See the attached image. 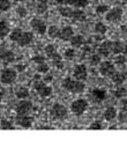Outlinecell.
<instances>
[{
  "label": "cell",
  "instance_id": "6da1fadb",
  "mask_svg": "<svg viewBox=\"0 0 127 148\" xmlns=\"http://www.w3.org/2000/svg\"><path fill=\"white\" fill-rule=\"evenodd\" d=\"M61 87L65 90L73 92V94H81L85 89L84 81H80V80L72 79V77H65L61 82Z\"/></svg>",
  "mask_w": 127,
  "mask_h": 148
},
{
  "label": "cell",
  "instance_id": "7a4b0ae2",
  "mask_svg": "<svg viewBox=\"0 0 127 148\" xmlns=\"http://www.w3.org/2000/svg\"><path fill=\"white\" fill-rule=\"evenodd\" d=\"M88 108H89V104L84 98H77V99L73 101L70 104V111L77 117L82 116L88 110Z\"/></svg>",
  "mask_w": 127,
  "mask_h": 148
},
{
  "label": "cell",
  "instance_id": "3957f363",
  "mask_svg": "<svg viewBox=\"0 0 127 148\" xmlns=\"http://www.w3.org/2000/svg\"><path fill=\"white\" fill-rule=\"evenodd\" d=\"M16 77H17V72L13 68H9V67H6L1 71L0 73V81L3 83V84H12L16 81Z\"/></svg>",
  "mask_w": 127,
  "mask_h": 148
},
{
  "label": "cell",
  "instance_id": "277c9868",
  "mask_svg": "<svg viewBox=\"0 0 127 148\" xmlns=\"http://www.w3.org/2000/svg\"><path fill=\"white\" fill-rule=\"evenodd\" d=\"M50 114L53 119H58V120H62L67 117V109L64 104L61 103H54L50 110Z\"/></svg>",
  "mask_w": 127,
  "mask_h": 148
},
{
  "label": "cell",
  "instance_id": "5b68a950",
  "mask_svg": "<svg viewBox=\"0 0 127 148\" xmlns=\"http://www.w3.org/2000/svg\"><path fill=\"white\" fill-rule=\"evenodd\" d=\"M122 15H124V12L121 7H113L112 9H109L105 13V20L110 23H118L121 21Z\"/></svg>",
  "mask_w": 127,
  "mask_h": 148
},
{
  "label": "cell",
  "instance_id": "8992f818",
  "mask_svg": "<svg viewBox=\"0 0 127 148\" xmlns=\"http://www.w3.org/2000/svg\"><path fill=\"white\" fill-rule=\"evenodd\" d=\"M33 88H35V90L38 92V95L40 96V97H43V98H45V97H50L51 95H52V87H50V86H47L44 81H42V80H36L35 82H33Z\"/></svg>",
  "mask_w": 127,
  "mask_h": 148
},
{
  "label": "cell",
  "instance_id": "52a82bcc",
  "mask_svg": "<svg viewBox=\"0 0 127 148\" xmlns=\"http://www.w3.org/2000/svg\"><path fill=\"white\" fill-rule=\"evenodd\" d=\"M30 27H31V29H32L35 32H37L38 35H44V34H46V30H47L46 23H45L43 20L37 18V17H33V18L30 21Z\"/></svg>",
  "mask_w": 127,
  "mask_h": 148
},
{
  "label": "cell",
  "instance_id": "ba28073f",
  "mask_svg": "<svg viewBox=\"0 0 127 148\" xmlns=\"http://www.w3.org/2000/svg\"><path fill=\"white\" fill-rule=\"evenodd\" d=\"M98 67H99V73L103 76H111L114 73V71H115L114 64L112 61H109V60L100 61Z\"/></svg>",
  "mask_w": 127,
  "mask_h": 148
},
{
  "label": "cell",
  "instance_id": "9c48e42d",
  "mask_svg": "<svg viewBox=\"0 0 127 148\" xmlns=\"http://www.w3.org/2000/svg\"><path fill=\"white\" fill-rule=\"evenodd\" d=\"M32 109H33V105L30 101L22 99L17 103L15 110H16V114H30Z\"/></svg>",
  "mask_w": 127,
  "mask_h": 148
},
{
  "label": "cell",
  "instance_id": "30bf717a",
  "mask_svg": "<svg viewBox=\"0 0 127 148\" xmlns=\"http://www.w3.org/2000/svg\"><path fill=\"white\" fill-rule=\"evenodd\" d=\"M73 75L74 79L80 80V81H85L88 79V68L84 64H79L74 67L73 71Z\"/></svg>",
  "mask_w": 127,
  "mask_h": 148
},
{
  "label": "cell",
  "instance_id": "8fae6325",
  "mask_svg": "<svg viewBox=\"0 0 127 148\" xmlns=\"http://www.w3.org/2000/svg\"><path fill=\"white\" fill-rule=\"evenodd\" d=\"M15 123L23 128H29L33 124V117L30 114H17L15 118Z\"/></svg>",
  "mask_w": 127,
  "mask_h": 148
},
{
  "label": "cell",
  "instance_id": "7c38bea8",
  "mask_svg": "<svg viewBox=\"0 0 127 148\" xmlns=\"http://www.w3.org/2000/svg\"><path fill=\"white\" fill-rule=\"evenodd\" d=\"M33 42V34L31 31H23L20 39L16 42L20 46H27Z\"/></svg>",
  "mask_w": 127,
  "mask_h": 148
},
{
  "label": "cell",
  "instance_id": "4fadbf2b",
  "mask_svg": "<svg viewBox=\"0 0 127 148\" xmlns=\"http://www.w3.org/2000/svg\"><path fill=\"white\" fill-rule=\"evenodd\" d=\"M98 54L105 58L111 54V40H103L98 45Z\"/></svg>",
  "mask_w": 127,
  "mask_h": 148
},
{
  "label": "cell",
  "instance_id": "5bb4252c",
  "mask_svg": "<svg viewBox=\"0 0 127 148\" xmlns=\"http://www.w3.org/2000/svg\"><path fill=\"white\" fill-rule=\"evenodd\" d=\"M90 94H91L92 98L96 99L97 102H102V101L106 99V97H107V91L104 88H94Z\"/></svg>",
  "mask_w": 127,
  "mask_h": 148
},
{
  "label": "cell",
  "instance_id": "9a60e30c",
  "mask_svg": "<svg viewBox=\"0 0 127 148\" xmlns=\"http://www.w3.org/2000/svg\"><path fill=\"white\" fill-rule=\"evenodd\" d=\"M73 35H74V29L70 25H66L62 29H60L59 38L64 42H69V39L73 37Z\"/></svg>",
  "mask_w": 127,
  "mask_h": 148
},
{
  "label": "cell",
  "instance_id": "2e32d148",
  "mask_svg": "<svg viewBox=\"0 0 127 148\" xmlns=\"http://www.w3.org/2000/svg\"><path fill=\"white\" fill-rule=\"evenodd\" d=\"M126 79H127V75H126V73H124V72H117V71H114V73L111 75L112 82H113L114 84H117V86L124 84V82L126 81Z\"/></svg>",
  "mask_w": 127,
  "mask_h": 148
},
{
  "label": "cell",
  "instance_id": "e0dca14e",
  "mask_svg": "<svg viewBox=\"0 0 127 148\" xmlns=\"http://www.w3.org/2000/svg\"><path fill=\"white\" fill-rule=\"evenodd\" d=\"M0 59L3 61V62H13L15 60V54L13 51L10 50H7V49H3L0 51Z\"/></svg>",
  "mask_w": 127,
  "mask_h": 148
},
{
  "label": "cell",
  "instance_id": "ac0fdd59",
  "mask_svg": "<svg viewBox=\"0 0 127 148\" xmlns=\"http://www.w3.org/2000/svg\"><path fill=\"white\" fill-rule=\"evenodd\" d=\"M69 43L72 47H81L85 43V38L82 35H73V37L69 39Z\"/></svg>",
  "mask_w": 127,
  "mask_h": 148
},
{
  "label": "cell",
  "instance_id": "d6986e66",
  "mask_svg": "<svg viewBox=\"0 0 127 148\" xmlns=\"http://www.w3.org/2000/svg\"><path fill=\"white\" fill-rule=\"evenodd\" d=\"M117 109L114 108V106H109V108H106L105 109V111H104V119L105 120H107V121H112L113 119H115L117 118Z\"/></svg>",
  "mask_w": 127,
  "mask_h": 148
},
{
  "label": "cell",
  "instance_id": "ffe728a7",
  "mask_svg": "<svg viewBox=\"0 0 127 148\" xmlns=\"http://www.w3.org/2000/svg\"><path fill=\"white\" fill-rule=\"evenodd\" d=\"M10 32V28L9 24L6 20H0V39H3L5 37H7Z\"/></svg>",
  "mask_w": 127,
  "mask_h": 148
},
{
  "label": "cell",
  "instance_id": "44dd1931",
  "mask_svg": "<svg viewBox=\"0 0 127 148\" xmlns=\"http://www.w3.org/2000/svg\"><path fill=\"white\" fill-rule=\"evenodd\" d=\"M122 50H124V43L122 42H120V40L111 42V53L119 54V53H122Z\"/></svg>",
  "mask_w": 127,
  "mask_h": 148
},
{
  "label": "cell",
  "instance_id": "7402d4cb",
  "mask_svg": "<svg viewBox=\"0 0 127 148\" xmlns=\"http://www.w3.org/2000/svg\"><path fill=\"white\" fill-rule=\"evenodd\" d=\"M30 95V91L27 87H20L16 89L15 91V96L18 98V99H27Z\"/></svg>",
  "mask_w": 127,
  "mask_h": 148
},
{
  "label": "cell",
  "instance_id": "603a6c76",
  "mask_svg": "<svg viewBox=\"0 0 127 148\" xmlns=\"http://www.w3.org/2000/svg\"><path fill=\"white\" fill-rule=\"evenodd\" d=\"M58 12L61 16L64 17H67V18H72L73 16V12H74V7L70 8V7H66V6H60L58 8Z\"/></svg>",
  "mask_w": 127,
  "mask_h": 148
},
{
  "label": "cell",
  "instance_id": "cb8c5ba5",
  "mask_svg": "<svg viewBox=\"0 0 127 148\" xmlns=\"http://www.w3.org/2000/svg\"><path fill=\"white\" fill-rule=\"evenodd\" d=\"M67 3L74 8H84L89 5V0H67Z\"/></svg>",
  "mask_w": 127,
  "mask_h": 148
},
{
  "label": "cell",
  "instance_id": "d4e9b609",
  "mask_svg": "<svg viewBox=\"0 0 127 148\" xmlns=\"http://www.w3.org/2000/svg\"><path fill=\"white\" fill-rule=\"evenodd\" d=\"M94 31H95V34H98V35H105L107 32V27H106L105 23H103V22L99 21V22H97L95 24Z\"/></svg>",
  "mask_w": 127,
  "mask_h": 148
},
{
  "label": "cell",
  "instance_id": "484cf974",
  "mask_svg": "<svg viewBox=\"0 0 127 148\" xmlns=\"http://www.w3.org/2000/svg\"><path fill=\"white\" fill-rule=\"evenodd\" d=\"M47 35L50 38H59V34H60V29L57 27V25H50L47 28Z\"/></svg>",
  "mask_w": 127,
  "mask_h": 148
},
{
  "label": "cell",
  "instance_id": "4316f807",
  "mask_svg": "<svg viewBox=\"0 0 127 148\" xmlns=\"http://www.w3.org/2000/svg\"><path fill=\"white\" fill-rule=\"evenodd\" d=\"M113 95H114L115 98H119V99H120V98L127 96V89H126L125 87H122V86H118V87L114 89Z\"/></svg>",
  "mask_w": 127,
  "mask_h": 148
},
{
  "label": "cell",
  "instance_id": "83f0119b",
  "mask_svg": "<svg viewBox=\"0 0 127 148\" xmlns=\"http://www.w3.org/2000/svg\"><path fill=\"white\" fill-rule=\"evenodd\" d=\"M22 32H23V31H22L20 28H15V29H13V30L9 32V39H10L12 42H17V40L20 39Z\"/></svg>",
  "mask_w": 127,
  "mask_h": 148
},
{
  "label": "cell",
  "instance_id": "f1b7e54d",
  "mask_svg": "<svg viewBox=\"0 0 127 148\" xmlns=\"http://www.w3.org/2000/svg\"><path fill=\"white\" fill-rule=\"evenodd\" d=\"M100 61H102V59H100V56L98 53H92L89 56V64L91 66H98Z\"/></svg>",
  "mask_w": 127,
  "mask_h": 148
},
{
  "label": "cell",
  "instance_id": "f546056e",
  "mask_svg": "<svg viewBox=\"0 0 127 148\" xmlns=\"http://www.w3.org/2000/svg\"><path fill=\"white\" fill-rule=\"evenodd\" d=\"M126 61H127V58H126V56L122 53H119V54H115V58H114V64L115 65H118V66H124L125 64H126Z\"/></svg>",
  "mask_w": 127,
  "mask_h": 148
},
{
  "label": "cell",
  "instance_id": "4dcf8cb0",
  "mask_svg": "<svg viewBox=\"0 0 127 148\" xmlns=\"http://www.w3.org/2000/svg\"><path fill=\"white\" fill-rule=\"evenodd\" d=\"M75 56H76V52H75V50H74L73 47L66 49L65 52H64V58H65L66 60H72V59L75 58Z\"/></svg>",
  "mask_w": 127,
  "mask_h": 148
},
{
  "label": "cell",
  "instance_id": "1f68e13d",
  "mask_svg": "<svg viewBox=\"0 0 127 148\" xmlns=\"http://www.w3.org/2000/svg\"><path fill=\"white\" fill-rule=\"evenodd\" d=\"M0 128L1 130H15V126L10 120L2 119L1 123H0Z\"/></svg>",
  "mask_w": 127,
  "mask_h": 148
},
{
  "label": "cell",
  "instance_id": "d6a6232c",
  "mask_svg": "<svg viewBox=\"0 0 127 148\" xmlns=\"http://www.w3.org/2000/svg\"><path fill=\"white\" fill-rule=\"evenodd\" d=\"M50 69V66L46 64V62H43V64H38L37 65V72L39 74H46Z\"/></svg>",
  "mask_w": 127,
  "mask_h": 148
},
{
  "label": "cell",
  "instance_id": "836d02e7",
  "mask_svg": "<svg viewBox=\"0 0 127 148\" xmlns=\"http://www.w3.org/2000/svg\"><path fill=\"white\" fill-rule=\"evenodd\" d=\"M44 50H45V53H46L47 58H51V56L57 52V49H55V46H54L53 44H47Z\"/></svg>",
  "mask_w": 127,
  "mask_h": 148
},
{
  "label": "cell",
  "instance_id": "e575fe53",
  "mask_svg": "<svg viewBox=\"0 0 127 148\" xmlns=\"http://www.w3.org/2000/svg\"><path fill=\"white\" fill-rule=\"evenodd\" d=\"M88 128H89V130H94V131L102 130V128H103V124H102V121H99V120H95V121H92V123L89 125Z\"/></svg>",
  "mask_w": 127,
  "mask_h": 148
},
{
  "label": "cell",
  "instance_id": "d590c367",
  "mask_svg": "<svg viewBox=\"0 0 127 148\" xmlns=\"http://www.w3.org/2000/svg\"><path fill=\"white\" fill-rule=\"evenodd\" d=\"M109 9H110V8H109L107 5H98V6L96 7V13H97L98 15H103V14H105Z\"/></svg>",
  "mask_w": 127,
  "mask_h": 148
},
{
  "label": "cell",
  "instance_id": "8d00e7d4",
  "mask_svg": "<svg viewBox=\"0 0 127 148\" xmlns=\"http://www.w3.org/2000/svg\"><path fill=\"white\" fill-rule=\"evenodd\" d=\"M16 14H17L20 17H25L27 14H28V10L25 9V7H23V6H18V7L16 8Z\"/></svg>",
  "mask_w": 127,
  "mask_h": 148
},
{
  "label": "cell",
  "instance_id": "74e56055",
  "mask_svg": "<svg viewBox=\"0 0 127 148\" xmlns=\"http://www.w3.org/2000/svg\"><path fill=\"white\" fill-rule=\"evenodd\" d=\"M36 9H37V13L43 14V13H45V10L47 9V3H45V2H38Z\"/></svg>",
  "mask_w": 127,
  "mask_h": 148
},
{
  "label": "cell",
  "instance_id": "f35d334b",
  "mask_svg": "<svg viewBox=\"0 0 127 148\" xmlns=\"http://www.w3.org/2000/svg\"><path fill=\"white\" fill-rule=\"evenodd\" d=\"M32 61H33L36 65L43 64V62H45V57H43V56H40V54H35V56L32 57Z\"/></svg>",
  "mask_w": 127,
  "mask_h": 148
},
{
  "label": "cell",
  "instance_id": "ab89813d",
  "mask_svg": "<svg viewBox=\"0 0 127 148\" xmlns=\"http://www.w3.org/2000/svg\"><path fill=\"white\" fill-rule=\"evenodd\" d=\"M117 117H118V119H119V123H121V124H125V123L127 121V113L124 112V111H120L119 114L117 113Z\"/></svg>",
  "mask_w": 127,
  "mask_h": 148
},
{
  "label": "cell",
  "instance_id": "60d3db41",
  "mask_svg": "<svg viewBox=\"0 0 127 148\" xmlns=\"http://www.w3.org/2000/svg\"><path fill=\"white\" fill-rule=\"evenodd\" d=\"M9 8H10L9 1H0V10L1 12H7Z\"/></svg>",
  "mask_w": 127,
  "mask_h": 148
},
{
  "label": "cell",
  "instance_id": "b9f144b4",
  "mask_svg": "<svg viewBox=\"0 0 127 148\" xmlns=\"http://www.w3.org/2000/svg\"><path fill=\"white\" fill-rule=\"evenodd\" d=\"M120 108H121V111L126 112L127 113V98H120Z\"/></svg>",
  "mask_w": 127,
  "mask_h": 148
},
{
  "label": "cell",
  "instance_id": "7bdbcfd3",
  "mask_svg": "<svg viewBox=\"0 0 127 148\" xmlns=\"http://www.w3.org/2000/svg\"><path fill=\"white\" fill-rule=\"evenodd\" d=\"M52 80H53V76H52L51 74H47V73H46V75L43 77V81H44L45 83H50Z\"/></svg>",
  "mask_w": 127,
  "mask_h": 148
},
{
  "label": "cell",
  "instance_id": "ee69618b",
  "mask_svg": "<svg viewBox=\"0 0 127 148\" xmlns=\"http://www.w3.org/2000/svg\"><path fill=\"white\" fill-rule=\"evenodd\" d=\"M24 69H25V66H24V65H20V64L16 65V71H17V72H23Z\"/></svg>",
  "mask_w": 127,
  "mask_h": 148
},
{
  "label": "cell",
  "instance_id": "f6af8a7d",
  "mask_svg": "<svg viewBox=\"0 0 127 148\" xmlns=\"http://www.w3.org/2000/svg\"><path fill=\"white\" fill-rule=\"evenodd\" d=\"M92 38H95V40H103V38H104V35H98V34H96Z\"/></svg>",
  "mask_w": 127,
  "mask_h": 148
},
{
  "label": "cell",
  "instance_id": "bcb514c9",
  "mask_svg": "<svg viewBox=\"0 0 127 148\" xmlns=\"http://www.w3.org/2000/svg\"><path fill=\"white\" fill-rule=\"evenodd\" d=\"M55 3L57 5H60V6H64L67 3V0H55Z\"/></svg>",
  "mask_w": 127,
  "mask_h": 148
},
{
  "label": "cell",
  "instance_id": "7dc6e473",
  "mask_svg": "<svg viewBox=\"0 0 127 148\" xmlns=\"http://www.w3.org/2000/svg\"><path fill=\"white\" fill-rule=\"evenodd\" d=\"M122 53L127 57V43L126 44H124V50H122Z\"/></svg>",
  "mask_w": 127,
  "mask_h": 148
},
{
  "label": "cell",
  "instance_id": "c3c4849f",
  "mask_svg": "<svg viewBox=\"0 0 127 148\" xmlns=\"http://www.w3.org/2000/svg\"><path fill=\"white\" fill-rule=\"evenodd\" d=\"M120 29H121V31H122V32H127V27H126V25H122Z\"/></svg>",
  "mask_w": 127,
  "mask_h": 148
},
{
  "label": "cell",
  "instance_id": "681fc988",
  "mask_svg": "<svg viewBox=\"0 0 127 148\" xmlns=\"http://www.w3.org/2000/svg\"><path fill=\"white\" fill-rule=\"evenodd\" d=\"M36 80H40V75H39V73L35 74V81H36Z\"/></svg>",
  "mask_w": 127,
  "mask_h": 148
},
{
  "label": "cell",
  "instance_id": "f907efd6",
  "mask_svg": "<svg viewBox=\"0 0 127 148\" xmlns=\"http://www.w3.org/2000/svg\"><path fill=\"white\" fill-rule=\"evenodd\" d=\"M118 127L115 126V125H111V126H109V130H117Z\"/></svg>",
  "mask_w": 127,
  "mask_h": 148
},
{
  "label": "cell",
  "instance_id": "816d5d0a",
  "mask_svg": "<svg viewBox=\"0 0 127 148\" xmlns=\"http://www.w3.org/2000/svg\"><path fill=\"white\" fill-rule=\"evenodd\" d=\"M2 97H3V91H2V90H0V102H1Z\"/></svg>",
  "mask_w": 127,
  "mask_h": 148
},
{
  "label": "cell",
  "instance_id": "f5cc1de1",
  "mask_svg": "<svg viewBox=\"0 0 127 148\" xmlns=\"http://www.w3.org/2000/svg\"><path fill=\"white\" fill-rule=\"evenodd\" d=\"M37 2H45V3H47V0H36Z\"/></svg>",
  "mask_w": 127,
  "mask_h": 148
},
{
  "label": "cell",
  "instance_id": "db71d44e",
  "mask_svg": "<svg viewBox=\"0 0 127 148\" xmlns=\"http://www.w3.org/2000/svg\"><path fill=\"white\" fill-rule=\"evenodd\" d=\"M0 1H9V0H0Z\"/></svg>",
  "mask_w": 127,
  "mask_h": 148
},
{
  "label": "cell",
  "instance_id": "11a10c76",
  "mask_svg": "<svg viewBox=\"0 0 127 148\" xmlns=\"http://www.w3.org/2000/svg\"><path fill=\"white\" fill-rule=\"evenodd\" d=\"M126 16H127V13H126Z\"/></svg>",
  "mask_w": 127,
  "mask_h": 148
}]
</instances>
